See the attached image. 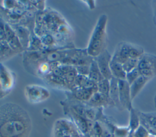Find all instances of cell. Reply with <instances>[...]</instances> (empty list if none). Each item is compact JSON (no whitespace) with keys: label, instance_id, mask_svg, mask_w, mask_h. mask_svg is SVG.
Returning <instances> with one entry per match:
<instances>
[{"label":"cell","instance_id":"cell-1","mask_svg":"<svg viewBox=\"0 0 156 137\" xmlns=\"http://www.w3.org/2000/svg\"><path fill=\"white\" fill-rule=\"evenodd\" d=\"M32 123L20 105L7 102L0 106V137H29Z\"/></svg>","mask_w":156,"mask_h":137},{"label":"cell","instance_id":"cell-2","mask_svg":"<svg viewBox=\"0 0 156 137\" xmlns=\"http://www.w3.org/2000/svg\"><path fill=\"white\" fill-rule=\"evenodd\" d=\"M108 16L106 14H101L94 26L89 40L87 51L89 55L95 58L107 49V25Z\"/></svg>","mask_w":156,"mask_h":137},{"label":"cell","instance_id":"cell-3","mask_svg":"<svg viewBox=\"0 0 156 137\" xmlns=\"http://www.w3.org/2000/svg\"><path fill=\"white\" fill-rule=\"evenodd\" d=\"M24 95L27 100L33 104H39L46 100L50 97L48 88L39 85H27L24 88Z\"/></svg>","mask_w":156,"mask_h":137},{"label":"cell","instance_id":"cell-4","mask_svg":"<svg viewBox=\"0 0 156 137\" xmlns=\"http://www.w3.org/2000/svg\"><path fill=\"white\" fill-rule=\"evenodd\" d=\"M16 80V74L0 63V82L4 91L9 95L13 89Z\"/></svg>","mask_w":156,"mask_h":137},{"label":"cell","instance_id":"cell-5","mask_svg":"<svg viewBox=\"0 0 156 137\" xmlns=\"http://www.w3.org/2000/svg\"><path fill=\"white\" fill-rule=\"evenodd\" d=\"M74 124L66 118L57 119L52 127V137H70Z\"/></svg>","mask_w":156,"mask_h":137},{"label":"cell","instance_id":"cell-6","mask_svg":"<svg viewBox=\"0 0 156 137\" xmlns=\"http://www.w3.org/2000/svg\"><path fill=\"white\" fill-rule=\"evenodd\" d=\"M118 89L119 102L122 110H127L129 111L133 108L130 85L126 80H118Z\"/></svg>","mask_w":156,"mask_h":137},{"label":"cell","instance_id":"cell-7","mask_svg":"<svg viewBox=\"0 0 156 137\" xmlns=\"http://www.w3.org/2000/svg\"><path fill=\"white\" fill-rule=\"evenodd\" d=\"M112 57V55L107 49H105L98 56L94 58L104 78L109 80L113 77L110 68V63Z\"/></svg>","mask_w":156,"mask_h":137},{"label":"cell","instance_id":"cell-8","mask_svg":"<svg viewBox=\"0 0 156 137\" xmlns=\"http://www.w3.org/2000/svg\"><path fill=\"white\" fill-rule=\"evenodd\" d=\"M5 40L10 47L17 54L23 52L24 50L13 27L7 23H5Z\"/></svg>","mask_w":156,"mask_h":137},{"label":"cell","instance_id":"cell-9","mask_svg":"<svg viewBox=\"0 0 156 137\" xmlns=\"http://www.w3.org/2000/svg\"><path fill=\"white\" fill-rule=\"evenodd\" d=\"M63 110L64 114L70 118V120L76 125L80 134H86L88 133V120L68 108L63 107Z\"/></svg>","mask_w":156,"mask_h":137},{"label":"cell","instance_id":"cell-10","mask_svg":"<svg viewBox=\"0 0 156 137\" xmlns=\"http://www.w3.org/2000/svg\"><path fill=\"white\" fill-rule=\"evenodd\" d=\"M85 104L89 107L97 108L115 107L113 102L108 96H105L98 91L94 93L90 99Z\"/></svg>","mask_w":156,"mask_h":137},{"label":"cell","instance_id":"cell-11","mask_svg":"<svg viewBox=\"0 0 156 137\" xmlns=\"http://www.w3.org/2000/svg\"><path fill=\"white\" fill-rule=\"evenodd\" d=\"M12 27H13L16 36L20 41L24 51H27L29 46L31 36L30 30L27 27L20 24L13 25Z\"/></svg>","mask_w":156,"mask_h":137},{"label":"cell","instance_id":"cell-12","mask_svg":"<svg viewBox=\"0 0 156 137\" xmlns=\"http://www.w3.org/2000/svg\"><path fill=\"white\" fill-rule=\"evenodd\" d=\"M97 91H98L95 90H87L82 88H75L70 91H66V94L78 101L86 103L90 99L93 94Z\"/></svg>","mask_w":156,"mask_h":137},{"label":"cell","instance_id":"cell-13","mask_svg":"<svg viewBox=\"0 0 156 137\" xmlns=\"http://www.w3.org/2000/svg\"><path fill=\"white\" fill-rule=\"evenodd\" d=\"M129 58V43H119L115 49L112 60L123 65Z\"/></svg>","mask_w":156,"mask_h":137},{"label":"cell","instance_id":"cell-14","mask_svg":"<svg viewBox=\"0 0 156 137\" xmlns=\"http://www.w3.org/2000/svg\"><path fill=\"white\" fill-rule=\"evenodd\" d=\"M137 68L140 70L150 69L156 71V56L144 52L138 60Z\"/></svg>","mask_w":156,"mask_h":137},{"label":"cell","instance_id":"cell-15","mask_svg":"<svg viewBox=\"0 0 156 137\" xmlns=\"http://www.w3.org/2000/svg\"><path fill=\"white\" fill-rule=\"evenodd\" d=\"M41 79H43L44 82L52 88L66 90L67 91V88L63 77L55 76L51 72Z\"/></svg>","mask_w":156,"mask_h":137},{"label":"cell","instance_id":"cell-16","mask_svg":"<svg viewBox=\"0 0 156 137\" xmlns=\"http://www.w3.org/2000/svg\"><path fill=\"white\" fill-rule=\"evenodd\" d=\"M110 91L109 97L113 102L115 107L118 110H122L119 99V89H118V80L115 77H112L110 80Z\"/></svg>","mask_w":156,"mask_h":137},{"label":"cell","instance_id":"cell-17","mask_svg":"<svg viewBox=\"0 0 156 137\" xmlns=\"http://www.w3.org/2000/svg\"><path fill=\"white\" fill-rule=\"evenodd\" d=\"M151 80V79L140 76L132 84L130 85V90L132 100H133L137 95L140 93L146 84Z\"/></svg>","mask_w":156,"mask_h":137},{"label":"cell","instance_id":"cell-18","mask_svg":"<svg viewBox=\"0 0 156 137\" xmlns=\"http://www.w3.org/2000/svg\"><path fill=\"white\" fill-rule=\"evenodd\" d=\"M110 68L113 77L118 80H126V72L124 71L122 65L111 60L110 63Z\"/></svg>","mask_w":156,"mask_h":137},{"label":"cell","instance_id":"cell-19","mask_svg":"<svg viewBox=\"0 0 156 137\" xmlns=\"http://www.w3.org/2000/svg\"><path fill=\"white\" fill-rule=\"evenodd\" d=\"M129 116V124L128 127L129 128L130 132L133 133V132L138 128L140 125V119L138 111L133 108H132L130 111Z\"/></svg>","mask_w":156,"mask_h":137},{"label":"cell","instance_id":"cell-20","mask_svg":"<svg viewBox=\"0 0 156 137\" xmlns=\"http://www.w3.org/2000/svg\"><path fill=\"white\" fill-rule=\"evenodd\" d=\"M88 77L90 79H91L96 83L104 79L99 69L98 64L95 61L94 58L90 66V71Z\"/></svg>","mask_w":156,"mask_h":137},{"label":"cell","instance_id":"cell-21","mask_svg":"<svg viewBox=\"0 0 156 137\" xmlns=\"http://www.w3.org/2000/svg\"><path fill=\"white\" fill-rule=\"evenodd\" d=\"M77 74L75 67L64 74L63 79L67 88V91H70L74 88V81Z\"/></svg>","mask_w":156,"mask_h":137},{"label":"cell","instance_id":"cell-22","mask_svg":"<svg viewBox=\"0 0 156 137\" xmlns=\"http://www.w3.org/2000/svg\"><path fill=\"white\" fill-rule=\"evenodd\" d=\"M144 53V49L138 45L129 43V58L139 59Z\"/></svg>","mask_w":156,"mask_h":137},{"label":"cell","instance_id":"cell-23","mask_svg":"<svg viewBox=\"0 0 156 137\" xmlns=\"http://www.w3.org/2000/svg\"><path fill=\"white\" fill-rule=\"evenodd\" d=\"M110 85V80L106 79H103L97 83L98 91L109 97Z\"/></svg>","mask_w":156,"mask_h":137},{"label":"cell","instance_id":"cell-24","mask_svg":"<svg viewBox=\"0 0 156 137\" xmlns=\"http://www.w3.org/2000/svg\"><path fill=\"white\" fill-rule=\"evenodd\" d=\"M130 132L128 127L115 125L113 131V137H127Z\"/></svg>","mask_w":156,"mask_h":137},{"label":"cell","instance_id":"cell-25","mask_svg":"<svg viewBox=\"0 0 156 137\" xmlns=\"http://www.w3.org/2000/svg\"><path fill=\"white\" fill-rule=\"evenodd\" d=\"M141 76L140 71L138 68L127 72L126 80L129 83V85L132 84L136 79H138Z\"/></svg>","mask_w":156,"mask_h":137},{"label":"cell","instance_id":"cell-26","mask_svg":"<svg viewBox=\"0 0 156 137\" xmlns=\"http://www.w3.org/2000/svg\"><path fill=\"white\" fill-rule=\"evenodd\" d=\"M138 60L139 59H136V58H129L122 65V67L124 71L126 72V73L137 68Z\"/></svg>","mask_w":156,"mask_h":137},{"label":"cell","instance_id":"cell-27","mask_svg":"<svg viewBox=\"0 0 156 137\" xmlns=\"http://www.w3.org/2000/svg\"><path fill=\"white\" fill-rule=\"evenodd\" d=\"M153 136L148 130L143 125H140L133 132V137H152Z\"/></svg>","mask_w":156,"mask_h":137},{"label":"cell","instance_id":"cell-28","mask_svg":"<svg viewBox=\"0 0 156 137\" xmlns=\"http://www.w3.org/2000/svg\"><path fill=\"white\" fill-rule=\"evenodd\" d=\"M30 3L37 11H44L46 9L44 1H29Z\"/></svg>","mask_w":156,"mask_h":137},{"label":"cell","instance_id":"cell-29","mask_svg":"<svg viewBox=\"0 0 156 137\" xmlns=\"http://www.w3.org/2000/svg\"><path fill=\"white\" fill-rule=\"evenodd\" d=\"M2 7L6 10H12L18 6V1H4L2 2Z\"/></svg>","mask_w":156,"mask_h":137},{"label":"cell","instance_id":"cell-30","mask_svg":"<svg viewBox=\"0 0 156 137\" xmlns=\"http://www.w3.org/2000/svg\"><path fill=\"white\" fill-rule=\"evenodd\" d=\"M90 66H77L74 67L78 74L88 76L90 71Z\"/></svg>","mask_w":156,"mask_h":137},{"label":"cell","instance_id":"cell-31","mask_svg":"<svg viewBox=\"0 0 156 137\" xmlns=\"http://www.w3.org/2000/svg\"><path fill=\"white\" fill-rule=\"evenodd\" d=\"M5 22L0 16V41H5Z\"/></svg>","mask_w":156,"mask_h":137},{"label":"cell","instance_id":"cell-32","mask_svg":"<svg viewBox=\"0 0 156 137\" xmlns=\"http://www.w3.org/2000/svg\"><path fill=\"white\" fill-rule=\"evenodd\" d=\"M74 124V123H73ZM70 137H80V133L76 128V125L74 124L72 128V131H71V134Z\"/></svg>","mask_w":156,"mask_h":137},{"label":"cell","instance_id":"cell-33","mask_svg":"<svg viewBox=\"0 0 156 137\" xmlns=\"http://www.w3.org/2000/svg\"><path fill=\"white\" fill-rule=\"evenodd\" d=\"M83 2L87 5L90 10H93L95 8V1H83Z\"/></svg>","mask_w":156,"mask_h":137},{"label":"cell","instance_id":"cell-34","mask_svg":"<svg viewBox=\"0 0 156 137\" xmlns=\"http://www.w3.org/2000/svg\"><path fill=\"white\" fill-rule=\"evenodd\" d=\"M7 96V94L4 91V90L2 87V85L1 84V82H0V99L4 98Z\"/></svg>","mask_w":156,"mask_h":137},{"label":"cell","instance_id":"cell-35","mask_svg":"<svg viewBox=\"0 0 156 137\" xmlns=\"http://www.w3.org/2000/svg\"><path fill=\"white\" fill-rule=\"evenodd\" d=\"M151 5H152V8L153 10V13H154V16H156V1H153L151 2Z\"/></svg>","mask_w":156,"mask_h":137},{"label":"cell","instance_id":"cell-36","mask_svg":"<svg viewBox=\"0 0 156 137\" xmlns=\"http://www.w3.org/2000/svg\"><path fill=\"white\" fill-rule=\"evenodd\" d=\"M80 137H91V136L88 133H86V134H80Z\"/></svg>","mask_w":156,"mask_h":137},{"label":"cell","instance_id":"cell-37","mask_svg":"<svg viewBox=\"0 0 156 137\" xmlns=\"http://www.w3.org/2000/svg\"><path fill=\"white\" fill-rule=\"evenodd\" d=\"M154 106L156 108V93L155 94L154 98Z\"/></svg>","mask_w":156,"mask_h":137},{"label":"cell","instance_id":"cell-38","mask_svg":"<svg viewBox=\"0 0 156 137\" xmlns=\"http://www.w3.org/2000/svg\"><path fill=\"white\" fill-rule=\"evenodd\" d=\"M154 24L156 26V16H154Z\"/></svg>","mask_w":156,"mask_h":137},{"label":"cell","instance_id":"cell-39","mask_svg":"<svg viewBox=\"0 0 156 137\" xmlns=\"http://www.w3.org/2000/svg\"><path fill=\"white\" fill-rule=\"evenodd\" d=\"M0 63H2V60H1V56H0Z\"/></svg>","mask_w":156,"mask_h":137}]
</instances>
